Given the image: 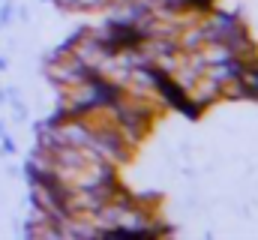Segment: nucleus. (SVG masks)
Instances as JSON below:
<instances>
[]
</instances>
